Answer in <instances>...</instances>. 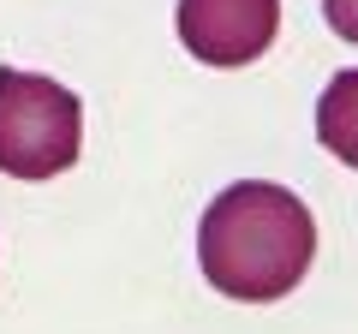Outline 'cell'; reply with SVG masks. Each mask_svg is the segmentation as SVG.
Segmentation results:
<instances>
[{
    "instance_id": "1",
    "label": "cell",
    "mask_w": 358,
    "mask_h": 334,
    "mask_svg": "<svg viewBox=\"0 0 358 334\" xmlns=\"http://www.w3.org/2000/svg\"><path fill=\"white\" fill-rule=\"evenodd\" d=\"M310 257H317V221L287 185L239 180L203 209V227H197L203 281L239 305L287 298L305 281Z\"/></svg>"
},
{
    "instance_id": "2",
    "label": "cell",
    "mask_w": 358,
    "mask_h": 334,
    "mask_svg": "<svg viewBox=\"0 0 358 334\" xmlns=\"http://www.w3.org/2000/svg\"><path fill=\"white\" fill-rule=\"evenodd\" d=\"M78 143H84L78 96L42 72L0 66V173L54 180L78 161Z\"/></svg>"
},
{
    "instance_id": "3",
    "label": "cell",
    "mask_w": 358,
    "mask_h": 334,
    "mask_svg": "<svg viewBox=\"0 0 358 334\" xmlns=\"http://www.w3.org/2000/svg\"><path fill=\"white\" fill-rule=\"evenodd\" d=\"M173 24L203 66H251L281 30V0H179Z\"/></svg>"
},
{
    "instance_id": "4",
    "label": "cell",
    "mask_w": 358,
    "mask_h": 334,
    "mask_svg": "<svg viewBox=\"0 0 358 334\" xmlns=\"http://www.w3.org/2000/svg\"><path fill=\"white\" fill-rule=\"evenodd\" d=\"M317 138H322L329 155H341L346 167H358V66L329 78V90L317 102Z\"/></svg>"
},
{
    "instance_id": "5",
    "label": "cell",
    "mask_w": 358,
    "mask_h": 334,
    "mask_svg": "<svg viewBox=\"0 0 358 334\" xmlns=\"http://www.w3.org/2000/svg\"><path fill=\"white\" fill-rule=\"evenodd\" d=\"M322 18H329L334 36L358 42V0H322Z\"/></svg>"
}]
</instances>
